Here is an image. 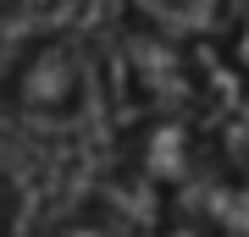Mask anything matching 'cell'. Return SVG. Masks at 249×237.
Instances as JSON below:
<instances>
[{
    "mask_svg": "<svg viewBox=\"0 0 249 237\" xmlns=\"http://www.w3.org/2000/svg\"><path fill=\"white\" fill-rule=\"evenodd\" d=\"M6 111H17L34 127H67L89 111L94 99V61L78 39L39 33L28 39L6 66Z\"/></svg>",
    "mask_w": 249,
    "mask_h": 237,
    "instance_id": "obj_1",
    "label": "cell"
},
{
    "mask_svg": "<svg viewBox=\"0 0 249 237\" xmlns=\"http://www.w3.org/2000/svg\"><path fill=\"white\" fill-rule=\"evenodd\" d=\"M133 6L150 17L155 28H172V33H199V28H216L232 11V0H133Z\"/></svg>",
    "mask_w": 249,
    "mask_h": 237,
    "instance_id": "obj_2",
    "label": "cell"
},
{
    "mask_svg": "<svg viewBox=\"0 0 249 237\" xmlns=\"http://www.w3.org/2000/svg\"><path fill=\"white\" fill-rule=\"evenodd\" d=\"M11 210H17V188H11L6 176H0V226L11 221Z\"/></svg>",
    "mask_w": 249,
    "mask_h": 237,
    "instance_id": "obj_3",
    "label": "cell"
},
{
    "mask_svg": "<svg viewBox=\"0 0 249 237\" xmlns=\"http://www.w3.org/2000/svg\"><path fill=\"white\" fill-rule=\"evenodd\" d=\"M11 11H17V0H0V22H6V17H11Z\"/></svg>",
    "mask_w": 249,
    "mask_h": 237,
    "instance_id": "obj_4",
    "label": "cell"
}]
</instances>
